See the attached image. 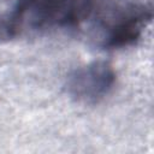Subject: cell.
<instances>
[{
    "instance_id": "obj_1",
    "label": "cell",
    "mask_w": 154,
    "mask_h": 154,
    "mask_svg": "<svg viewBox=\"0 0 154 154\" xmlns=\"http://www.w3.org/2000/svg\"><path fill=\"white\" fill-rule=\"evenodd\" d=\"M95 0H18L0 22V38H12L23 30L71 28L87 20Z\"/></svg>"
},
{
    "instance_id": "obj_2",
    "label": "cell",
    "mask_w": 154,
    "mask_h": 154,
    "mask_svg": "<svg viewBox=\"0 0 154 154\" xmlns=\"http://www.w3.org/2000/svg\"><path fill=\"white\" fill-rule=\"evenodd\" d=\"M153 18V6L142 0H106L97 16L101 45L116 49L134 45Z\"/></svg>"
},
{
    "instance_id": "obj_3",
    "label": "cell",
    "mask_w": 154,
    "mask_h": 154,
    "mask_svg": "<svg viewBox=\"0 0 154 154\" xmlns=\"http://www.w3.org/2000/svg\"><path fill=\"white\" fill-rule=\"evenodd\" d=\"M116 83V72L107 61H93L75 69L67 77V94L78 102L97 103L105 99Z\"/></svg>"
}]
</instances>
